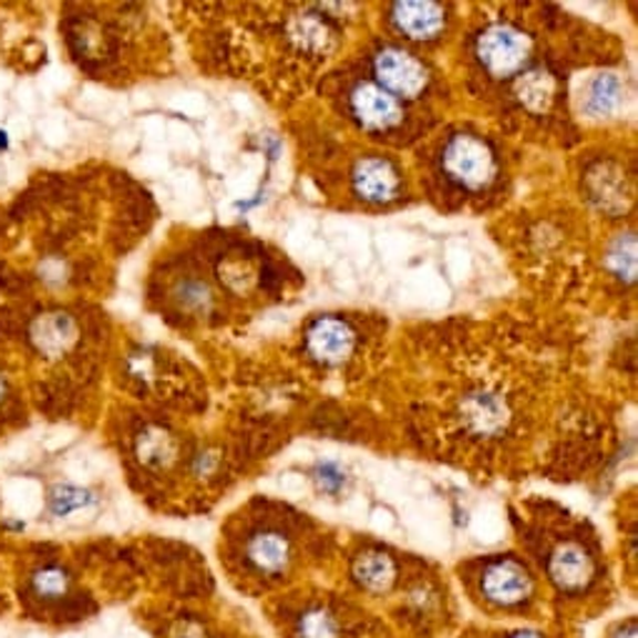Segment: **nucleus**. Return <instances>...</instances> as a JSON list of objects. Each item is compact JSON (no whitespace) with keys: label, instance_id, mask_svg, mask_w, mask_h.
<instances>
[{"label":"nucleus","instance_id":"nucleus-1","mask_svg":"<svg viewBox=\"0 0 638 638\" xmlns=\"http://www.w3.org/2000/svg\"><path fill=\"white\" fill-rule=\"evenodd\" d=\"M476 53L483 68L496 79H508L526 65L531 38L514 25H491L478 35Z\"/></svg>","mask_w":638,"mask_h":638},{"label":"nucleus","instance_id":"nucleus-2","mask_svg":"<svg viewBox=\"0 0 638 638\" xmlns=\"http://www.w3.org/2000/svg\"><path fill=\"white\" fill-rule=\"evenodd\" d=\"M443 168L449 176L466 188H483L493 178L491 151L473 135H456L443 153Z\"/></svg>","mask_w":638,"mask_h":638},{"label":"nucleus","instance_id":"nucleus-3","mask_svg":"<svg viewBox=\"0 0 638 638\" xmlns=\"http://www.w3.org/2000/svg\"><path fill=\"white\" fill-rule=\"evenodd\" d=\"M375 79H379L381 89L391 93L393 99H415L421 95L425 83H429V73L421 61H415L411 53L401 51V48H383L373 61Z\"/></svg>","mask_w":638,"mask_h":638},{"label":"nucleus","instance_id":"nucleus-4","mask_svg":"<svg viewBox=\"0 0 638 638\" xmlns=\"http://www.w3.org/2000/svg\"><path fill=\"white\" fill-rule=\"evenodd\" d=\"M481 594L488 604L498 608H516L526 604L534 594L531 576L518 560H493L481 574Z\"/></svg>","mask_w":638,"mask_h":638},{"label":"nucleus","instance_id":"nucleus-5","mask_svg":"<svg viewBox=\"0 0 638 638\" xmlns=\"http://www.w3.org/2000/svg\"><path fill=\"white\" fill-rule=\"evenodd\" d=\"M548 576L560 591H582L594 578V558L588 556V550L582 544L568 541V544H560L554 554H550Z\"/></svg>","mask_w":638,"mask_h":638},{"label":"nucleus","instance_id":"nucleus-6","mask_svg":"<svg viewBox=\"0 0 638 638\" xmlns=\"http://www.w3.org/2000/svg\"><path fill=\"white\" fill-rule=\"evenodd\" d=\"M351 111L366 128L385 131L401 121V105L381 85L363 83L351 95Z\"/></svg>","mask_w":638,"mask_h":638},{"label":"nucleus","instance_id":"nucleus-7","mask_svg":"<svg viewBox=\"0 0 638 638\" xmlns=\"http://www.w3.org/2000/svg\"><path fill=\"white\" fill-rule=\"evenodd\" d=\"M306 343L313 359L333 366L341 363L353 351V331L348 328V323L338 321V318H318L308 328Z\"/></svg>","mask_w":638,"mask_h":638},{"label":"nucleus","instance_id":"nucleus-8","mask_svg":"<svg viewBox=\"0 0 638 638\" xmlns=\"http://www.w3.org/2000/svg\"><path fill=\"white\" fill-rule=\"evenodd\" d=\"M294 548L280 531H258L248 538L246 546V560L254 572L264 576H278L284 574L288 564H291Z\"/></svg>","mask_w":638,"mask_h":638},{"label":"nucleus","instance_id":"nucleus-9","mask_svg":"<svg viewBox=\"0 0 638 638\" xmlns=\"http://www.w3.org/2000/svg\"><path fill=\"white\" fill-rule=\"evenodd\" d=\"M443 8L436 3H399L393 8V23L405 38L431 41L443 28Z\"/></svg>","mask_w":638,"mask_h":638},{"label":"nucleus","instance_id":"nucleus-10","mask_svg":"<svg viewBox=\"0 0 638 638\" xmlns=\"http://www.w3.org/2000/svg\"><path fill=\"white\" fill-rule=\"evenodd\" d=\"M353 183L361 198L381 203L391 200L395 191H399V173H395L389 161L363 158L353 171Z\"/></svg>","mask_w":638,"mask_h":638},{"label":"nucleus","instance_id":"nucleus-11","mask_svg":"<svg viewBox=\"0 0 638 638\" xmlns=\"http://www.w3.org/2000/svg\"><path fill=\"white\" fill-rule=\"evenodd\" d=\"M353 576L366 591L383 594L389 591L395 582V564L391 556L381 554V550H369V554H363L356 560Z\"/></svg>","mask_w":638,"mask_h":638},{"label":"nucleus","instance_id":"nucleus-12","mask_svg":"<svg viewBox=\"0 0 638 638\" xmlns=\"http://www.w3.org/2000/svg\"><path fill=\"white\" fill-rule=\"evenodd\" d=\"M298 638H341V626L326 608H311L298 621Z\"/></svg>","mask_w":638,"mask_h":638},{"label":"nucleus","instance_id":"nucleus-13","mask_svg":"<svg viewBox=\"0 0 638 638\" xmlns=\"http://www.w3.org/2000/svg\"><path fill=\"white\" fill-rule=\"evenodd\" d=\"M621 101V85L614 75H598L588 93V111L594 115H608Z\"/></svg>","mask_w":638,"mask_h":638},{"label":"nucleus","instance_id":"nucleus-14","mask_svg":"<svg viewBox=\"0 0 638 638\" xmlns=\"http://www.w3.org/2000/svg\"><path fill=\"white\" fill-rule=\"evenodd\" d=\"M469 421L476 425L478 431H496L498 423L504 421V405H501L493 395H476L469 403Z\"/></svg>","mask_w":638,"mask_h":638},{"label":"nucleus","instance_id":"nucleus-15","mask_svg":"<svg viewBox=\"0 0 638 638\" xmlns=\"http://www.w3.org/2000/svg\"><path fill=\"white\" fill-rule=\"evenodd\" d=\"M138 453L148 466H166L173 459V453H176V446H173L171 436H166L163 431H148L141 441Z\"/></svg>","mask_w":638,"mask_h":638},{"label":"nucleus","instance_id":"nucleus-16","mask_svg":"<svg viewBox=\"0 0 638 638\" xmlns=\"http://www.w3.org/2000/svg\"><path fill=\"white\" fill-rule=\"evenodd\" d=\"M550 95H554V81L546 73H528L524 83H521V99L526 101L528 109H546Z\"/></svg>","mask_w":638,"mask_h":638},{"label":"nucleus","instance_id":"nucleus-17","mask_svg":"<svg viewBox=\"0 0 638 638\" xmlns=\"http://www.w3.org/2000/svg\"><path fill=\"white\" fill-rule=\"evenodd\" d=\"M93 501L89 491L73 488V486H61L51 493V511L55 516H68L73 511L85 508Z\"/></svg>","mask_w":638,"mask_h":638},{"label":"nucleus","instance_id":"nucleus-18","mask_svg":"<svg viewBox=\"0 0 638 638\" xmlns=\"http://www.w3.org/2000/svg\"><path fill=\"white\" fill-rule=\"evenodd\" d=\"M68 574L58 566H45L33 576V588L43 598H61L68 591Z\"/></svg>","mask_w":638,"mask_h":638},{"label":"nucleus","instance_id":"nucleus-19","mask_svg":"<svg viewBox=\"0 0 638 638\" xmlns=\"http://www.w3.org/2000/svg\"><path fill=\"white\" fill-rule=\"evenodd\" d=\"M608 264L616 268V274H624L626 278H634L636 276V248H634V238L631 244L626 246V254H624V246L621 240H618V246L611 250V256H608Z\"/></svg>","mask_w":638,"mask_h":638},{"label":"nucleus","instance_id":"nucleus-20","mask_svg":"<svg viewBox=\"0 0 638 638\" xmlns=\"http://www.w3.org/2000/svg\"><path fill=\"white\" fill-rule=\"evenodd\" d=\"M321 476H318V481H321V486L326 491H336V488H341V483H343V473L341 471H336L333 463H326V466H321Z\"/></svg>","mask_w":638,"mask_h":638},{"label":"nucleus","instance_id":"nucleus-21","mask_svg":"<svg viewBox=\"0 0 638 638\" xmlns=\"http://www.w3.org/2000/svg\"><path fill=\"white\" fill-rule=\"evenodd\" d=\"M616 638H636V624H628Z\"/></svg>","mask_w":638,"mask_h":638},{"label":"nucleus","instance_id":"nucleus-22","mask_svg":"<svg viewBox=\"0 0 638 638\" xmlns=\"http://www.w3.org/2000/svg\"><path fill=\"white\" fill-rule=\"evenodd\" d=\"M508 638H546V636H541L536 631H518V634H511Z\"/></svg>","mask_w":638,"mask_h":638},{"label":"nucleus","instance_id":"nucleus-23","mask_svg":"<svg viewBox=\"0 0 638 638\" xmlns=\"http://www.w3.org/2000/svg\"><path fill=\"white\" fill-rule=\"evenodd\" d=\"M3 393H6V383H3V379H0V399H3Z\"/></svg>","mask_w":638,"mask_h":638},{"label":"nucleus","instance_id":"nucleus-24","mask_svg":"<svg viewBox=\"0 0 638 638\" xmlns=\"http://www.w3.org/2000/svg\"><path fill=\"white\" fill-rule=\"evenodd\" d=\"M0 148H6V133H0Z\"/></svg>","mask_w":638,"mask_h":638}]
</instances>
